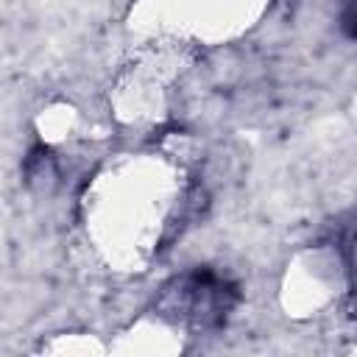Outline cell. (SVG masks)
<instances>
[{
	"label": "cell",
	"mask_w": 357,
	"mask_h": 357,
	"mask_svg": "<svg viewBox=\"0 0 357 357\" xmlns=\"http://www.w3.org/2000/svg\"><path fill=\"white\" fill-rule=\"evenodd\" d=\"M351 259H354V307H357V231H354V245H351Z\"/></svg>",
	"instance_id": "3"
},
{
	"label": "cell",
	"mask_w": 357,
	"mask_h": 357,
	"mask_svg": "<svg viewBox=\"0 0 357 357\" xmlns=\"http://www.w3.org/2000/svg\"><path fill=\"white\" fill-rule=\"evenodd\" d=\"M340 28L346 31V36L357 39V0H349L340 11Z\"/></svg>",
	"instance_id": "2"
},
{
	"label": "cell",
	"mask_w": 357,
	"mask_h": 357,
	"mask_svg": "<svg viewBox=\"0 0 357 357\" xmlns=\"http://www.w3.org/2000/svg\"><path fill=\"white\" fill-rule=\"evenodd\" d=\"M237 301L240 293L231 279L220 276L212 268H195L170 279L162 287L156 310L178 324L195 329H212L229 318Z\"/></svg>",
	"instance_id": "1"
}]
</instances>
